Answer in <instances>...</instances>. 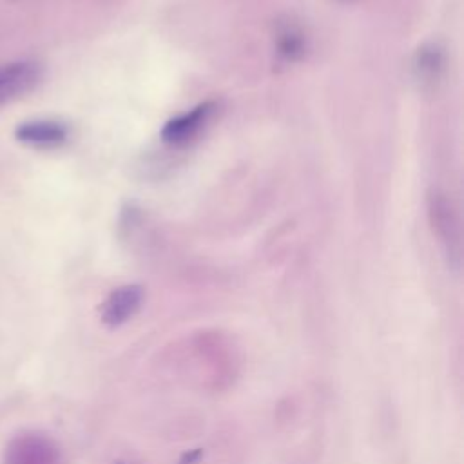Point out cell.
Segmentation results:
<instances>
[{"label":"cell","mask_w":464,"mask_h":464,"mask_svg":"<svg viewBox=\"0 0 464 464\" xmlns=\"http://www.w3.org/2000/svg\"><path fill=\"white\" fill-rule=\"evenodd\" d=\"M306 49V40L303 31L292 24V22H285L277 27L276 33V51L277 54L286 60V62H295L304 54Z\"/></svg>","instance_id":"8"},{"label":"cell","mask_w":464,"mask_h":464,"mask_svg":"<svg viewBox=\"0 0 464 464\" xmlns=\"http://www.w3.org/2000/svg\"><path fill=\"white\" fill-rule=\"evenodd\" d=\"M216 109L214 102H203L192 111L179 114L165 123L161 129V138L169 145H185L205 127Z\"/></svg>","instance_id":"4"},{"label":"cell","mask_w":464,"mask_h":464,"mask_svg":"<svg viewBox=\"0 0 464 464\" xmlns=\"http://www.w3.org/2000/svg\"><path fill=\"white\" fill-rule=\"evenodd\" d=\"M44 76V69L34 60H18L0 65V105L33 91Z\"/></svg>","instance_id":"2"},{"label":"cell","mask_w":464,"mask_h":464,"mask_svg":"<svg viewBox=\"0 0 464 464\" xmlns=\"http://www.w3.org/2000/svg\"><path fill=\"white\" fill-rule=\"evenodd\" d=\"M444 71V53L442 49L430 42L417 49L413 56V76L420 89H431Z\"/></svg>","instance_id":"7"},{"label":"cell","mask_w":464,"mask_h":464,"mask_svg":"<svg viewBox=\"0 0 464 464\" xmlns=\"http://www.w3.org/2000/svg\"><path fill=\"white\" fill-rule=\"evenodd\" d=\"M428 218L431 230L437 236L448 263L455 268L460 266V225L451 199L439 188H431L426 196Z\"/></svg>","instance_id":"1"},{"label":"cell","mask_w":464,"mask_h":464,"mask_svg":"<svg viewBox=\"0 0 464 464\" xmlns=\"http://www.w3.org/2000/svg\"><path fill=\"white\" fill-rule=\"evenodd\" d=\"M143 290L138 285H125L112 290L102 304V321L107 326L127 323L141 306Z\"/></svg>","instance_id":"6"},{"label":"cell","mask_w":464,"mask_h":464,"mask_svg":"<svg viewBox=\"0 0 464 464\" xmlns=\"http://www.w3.org/2000/svg\"><path fill=\"white\" fill-rule=\"evenodd\" d=\"M69 125L58 120H31L14 129V138L34 149H54L69 140Z\"/></svg>","instance_id":"3"},{"label":"cell","mask_w":464,"mask_h":464,"mask_svg":"<svg viewBox=\"0 0 464 464\" xmlns=\"http://www.w3.org/2000/svg\"><path fill=\"white\" fill-rule=\"evenodd\" d=\"M5 464H60V451L45 437L24 435L9 446Z\"/></svg>","instance_id":"5"}]
</instances>
